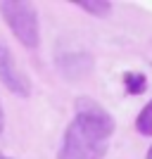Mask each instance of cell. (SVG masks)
Instances as JSON below:
<instances>
[{"instance_id":"cell-5","label":"cell","mask_w":152,"mask_h":159,"mask_svg":"<svg viewBox=\"0 0 152 159\" xmlns=\"http://www.w3.org/2000/svg\"><path fill=\"white\" fill-rule=\"evenodd\" d=\"M136 128L140 135H152V100L140 109L138 119H136Z\"/></svg>"},{"instance_id":"cell-1","label":"cell","mask_w":152,"mask_h":159,"mask_svg":"<svg viewBox=\"0 0 152 159\" xmlns=\"http://www.w3.org/2000/svg\"><path fill=\"white\" fill-rule=\"evenodd\" d=\"M114 119L90 98L76 100V116L67 126L57 159H105Z\"/></svg>"},{"instance_id":"cell-7","label":"cell","mask_w":152,"mask_h":159,"mask_svg":"<svg viewBox=\"0 0 152 159\" xmlns=\"http://www.w3.org/2000/svg\"><path fill=\"white\" fill-rule=\"evenodd\" d=\"M2 128H5V116H2V105H0V133H2Z\"/></svg>"},{"instance_id":"cell-4","label":"cell","mask_w":152,"mask_h":159,"mask_svg":"<svg viewBox=\"0 0 152 159\" xmlns=\"http://www.w3.org/2000/svg\"><path fill=\"white\" fill-rule=\"evenodd\" d=\"M76 5L81 10H86L88 14H93V17H107V14L112 12V5L105 2V0H81Z\"/></svg>"},{"instance_id":"cell-6","label":"cell","mask_w":152,"mask_h":159,"mask_svg":"<svg viewBox=\"0 0 152 159\" xmlns=\"http://www.w3.org/2000/svg\"><path fill=\"white\" fill-rule=\"evenodd\" d=\"M124 86H126V90H128L131 95H138V93H143V90L147 88L145 74H133V71L124 74Z\"/></svg>"},{"instance_id":"cell-3","label":"cell","mask_w":152,"mask_h":159,"mask_svg":"<svg viewBox=\"0 0 152 159\" xmlns=\"http://www.w3.org/2000/svg\"><path fill=\"white\" fill-rule=\"evenodd\" d=\"M0 81L7 86L10 93L19 95V98L31 95V83L24 76V71L17 66V62H14L12 52H10V48L5 43H0Z\"/></svg>"},{"instance_id":"cell-8","label":"cell","mask_w":152,"mask_h":159,"mask_svg":"<svg viewBox=\"0 0 152 159\" xmlns=\"http://www.w3.org/2000/svg\"><path fill=\"white\" fill-rule=\"evenodd\" d=\"M147 159H152V147H150V150H147Z\"/></svg>"},{"instance_id":"cell-2","label":"cell","mask_w":152,"mask_h":159,"mask_svg":"<svg viewBox=\"0 0 152 159\" xmlns=\"http://www.w3.org/2000/svg\"><path fill=\"white\" fill-rule=\"evenodd\" d=\"M0 14L7 21V26L12 33L19 38L21 45L36 48L40 43V29H38V12L31 2H17V0H7L0 2Z\"/></svg>"},{"instance_id":"cell-9","label":"cell","mask_w":152,"mask_h":159,"mask_svg":"<svg viewBox=\"0 0 152 159\" xmlns=\"http://www.w3.org/2000/svg\"><path fill=\"white\" fill-rule=\"evenodd\" d=\"M0 159H10V157H5V154H0Z\"/></svg>"}]
</instances>
